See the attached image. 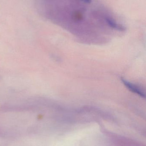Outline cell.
<instances>
[{
    "label": "cell",
    "instance_id": "6da1fadb",
    "mask_svg": "<svg viewBox=\"0 0 146 146\" xmlns=\"http://www.w3.org/2000/svg\"><path fill=\"white\" fill-rule=\"evenodd\" d=\"M122 81L123 82V84L127 86V87L130 90V91H132L133 92L135 93L139 94V95H140L141 97H142V98H145V94L142 92V91L140 89H139L138 87H137L135 85L132 84V83L127 81V80L123 79H122Z\"/></svg>",
    "mask_w": 146,
    "mask_h": 146
}]
</instances>
